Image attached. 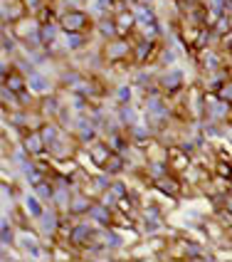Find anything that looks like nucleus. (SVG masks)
<instances>
[{
	"label": "nucleus",
	"mask_w": 232,
	"mask_h": 262,
	"mask_svg": "<svg viewBox=\"0 0 232 262\" xmlns=\"http://www.w3.org/2000/svg\"><path fill=\"white\" fill-rule=\"evenodd\" d=\"M175 59H178L175 47H166V50H160V64H168V67H173Z\"/></svg>",
	"instance_id": "nucleus-24"
},
{
	"label": "nucleus",
	"mask_w": 232,
	"mask_h": 262,
	"mask_svg": "<svg viewBox=\"0 0 232 262\" xmlns=\"http://www.w3.org/2000/svg\"><path fill=\"white\" fill-rule=\"evenodd\" d=\"M94 205L91 195L84 190H74L72 198H69V208H67V215H89V208Z\"/></svg>",
	"instance_id": "nucleus-7"
},
{
	"label": "nucleus",
	"mask_w": 232,
	"mask_h": 262,
	"mask_svg": "<svg viewBox=\"0 0 232 262\" xmlns=\"http://www.w3.org/2000/svg\"><path fill=\"white\" fill-rule=\"evenodd\" d=\"M62 42L67 52H82L89 45V32H64L62 30Z\"/></svg>",
	"instance_id": "nucleus-12"
},
{
	"label": "nucleus",
	"mask_w": 232,
	"mask_h": 262,
	"mask_svg": "<svg viewBox=\"0 0 232 262\" xmlns=\"http://www.w3.org/2000/svg\"><path fill=\"white\" fill-rule=\"evenodd\" d=\"M168 161H148L146 163V173L151 176V181H158L163 176H168Z\"/></svg>",
	"instance_id": "nucleus-21"
},
{
	"label": "nucleus",
	"mask_w": 232,
	"mask_h": 262,
	"mask_svg": "<svg viewBox=\"0 0 232 262\" xmlns=\"http://www.w3.org/2000/svg\"><path fill=\"white\" fill-rule=\"evenodd\" d=\"M89 220L97 223L99 228H109L114 223V208L104 205L102 201H94V205L89 208Z\"/></svg>",
	"instance_id": "nucleus-8"
},
{
	"label": "nucleus",
	"mask_w": 232,
	"mask_h": 262,
	"mask_svg": "<svg viewBox=\"0 0 232 262\" xmlns=\"http://www.w3.org/2000/svg\"><path fill=\"white\" fill-rule=\"evenodd\" d=\"M153 52H156V40L153 37H138L136 45H133V59L138 62V64H144L148 59L153 57Z\"/></svg>",
	"instance_id": "nucleus-10"
},
{
	"label": "nucleus",
	"mask_w": 232,
	"mask_h": 262,
	"mask_svg": "<svg viewBox=\"0 0 232 262\" xmlns=\"http://www.w3.org/2000/svg\"><path fill=\"white\" fill-rule=\"evenodd\" d=\"M124 168H126V156H124V154H119V151H114V154L109 156V161L104 163L102 171H106V173H111V176H119Z\"/></svg>",
	"instance_id": "nucleus-19"
},
{
	"label": "nucleus",
	"mask_w": 232,
	"mask_h": 262,
	"mask_svg": "<svg viewBox=\"0 0 232 262\" xmlns=\"http://www.w3.org/2000/svg\"><path fill=\"white\" fill-rule=\"evenodd\" d=\"M94 30L99 32V37L104 40H111V37H119L121 30H119V23H116V15L114 13H106V15H99L97 17V25Z\"/></svg>",
	"instance_id": "nucleus-6"
},
{
	"label": "nucleus",
	"mask_w": 232,
	"mask_h": 262,
	"mask_svg": "<svg viewBox=\"0 0 232 262\" xmlns=\"http://www.w3.org/2000/svg\"><path fill=\"white\" fill-rule=\"evenodd\" d=\"M133 99V84H121L116 89V102L119 104H131Z\"/></svg>",
	"instance_id": "nucleus-23"
},
{
	"label": "nucleus",
	"mask_w": 232,
	"mask_h": 262,
	"mask_svg": "<svg viewBox=\"0 0 232 262\" xmlns=\"http://www.w3.org/2000/svg\"><path fill=\"white\" fill-rule=\"evenodd\" d=\"M3 3H8V0H3Z\"/></svg>",
	"instance_id": "nucleus-33"
},
{
	"label": "nucleus",
	"mask_w": 232,
	"mask_h": 262,
	"mask_svg": "<svg viewBox=\"0 0 232 262\" xmlns=\"http://www.w3.org/2000/svg\"><path fill=\"white\" fill-rule=\"evenodd\" d=\"M28 89L35 94V97H44V94L52 92V79H50L47 74L32 70V72L28 74Z\"/></svg>",
	"instance_id": "nucleus-9"
},
{
	"label": "nucleus",
	"mask_w": 232,
	"mask_h": 262,
	"mask_svg": "<svg viewBox=\"0 0 232 262\" xmlns=\"http://www.w3.org/2000/svg\"><path fill=\"white\" fill-rule=\"evenodd\" d=\"M69 243L77 245V248H87L91 240H99V230H97V223H84V220H79V223H72L69 225Z\"/></svg>",
	"instance_id": "nucleus-3"
},
{
	"label": "nucleus",
	"mask_w": 232,
	"mask_h": 262,
	"mask_svg": "<svg viewBox=\"0 0 232 262\" xmlns=\"http://www.w3.org/2000/svg\"><path fill=\"white\" fill-rule=\"evenodd\" d=\"M227 129H230V131H232V119H230V121H227Z\"/></svg>",
	"instance_id": "nucleus-31"
},
{
	"label": "nucleus",
	"mask_w": 232,
	"mask_h": 262,
	"mask_svg": "<svg viewBox=\"0 0 232 262\" xmlns=\"http://www.w3.org/2000/svg\"><path fill=\"white\" fill-rule=\"evenodd\" d=\"M57 20L64 32H89L97 25V20H91L89 13H84L82 8H67V10L59 13Z\"/></svg>",
	"instance_id": "nucleus-1"
},
{
	"label": "nucleus",
	"mask_w": 232,
	"mask_h": 262,
	"mask_svg": "<svg viewBox=\"0 0 232 262\" xmlns=\"http://www.w3.org/2000/svg\"><path fill=\"white\" fill-rule=\"evenodd\" d=\"M57 5H62V10H67V8H79L82 0H57Z\"/></svg>",
	"instance_id": "nucleus-28"
},
{
	"label": "nucleus",
	"mask_w": 232,
	"mask_h": 262,
	"mask_svg": "<svg viewBox=\"0 0 232 262\" xmlns=\"http://www.w3.org/2000/svg\"><path fill=\"white\" fill-rule=\"evenodd\" d=\"M102 57L106 59V62H121V59H129V57H133V45H131L124 35L111 37V40H104Z\"/></svg>",
	"instance_id": "nucleus-2"
},
{
	"label": "nucleus",
	"mask_w": 232,
	"mask_h": 262,
	"mask_svg": "<svg viewBox=\"0 0 232 262\" xmlns=\"http://www.w3.org/2000/svg\"><path fill=\"white\" fill-rule=\"evenodd\" d=\"M153 183H156V188H158L163 195H171V198L180 195V181H175L173 176H163V178L153 181Z\"/></svg>",
	"instance_id": "nucleus-18"
},
{
	"label": "nucleus",
	"mask_w": 232,
	"mask_h": 262,
	"mask_svg": "<svg viewBox=\"0 0 232 262\" xmlns=\"http://www.w3.org/2000/svg\"><path fill=\"white\" fill-rule=\"evenodd\" d=\"M62 210H57L55 205L50 208V210H44L42 215L37 218V223H40V230L37 233L40 235H59V228H62V218L64 215H59Z\"/></svg>",
	"instance_id": "nucleus-5"
},
{
	"label": "nucleus",
	"mask_w": 232,
	"mask_h": 262,
	"mask_svg": "<svg viewBox=\"0 0 232 262\" xmlns=\"http://www.w3.org/2000/svg\"><path fill=\"white\" fill-rule=\"evenodd\" d=\"M0 225H3V248H8V245L15 243V230H13V225H10V220H8V215H3Z\"/></svg>",
	"instance_id": "nucleus-22"
},
{
	"label": "nucleus",
	"mask_w": 232,
	"mask_h": 262,
	"mask_svg": "<svg viewBox=\"0 0 232 262\" xmlns=\"http://www.w3.org/2000/svg\"><path fill=\"white\" fill-rule=\"evenodd\" d=\"M109 190L114 193V195H116V198H119V201L129 195V186H126L124 181H111V186H109Z\"/></svg>",
	"instance_id": "nucleus-25"
},
{
	"label": "nucleus",
	"mask_w": 232,
	"mask_h": 262,
	"mask_svg": "<svg viewBox=\"0 0 232 262\" xmlns=\"http://www.w3.org/2000/svg\"><path fill=\"white\" fill-rule=\"evenodd\" d=\"M111 154H114V148H111L109 141H94V144H89V156H91V163L97 168H104V163L109 161Z\"/></svg>",
	"instance_id": "nucleus-11"
},
{
	"label": "nucleus",
	"mask_w": 232,
	"mask_h": 262,
	"mask_svg": "<svg viewBox=\"0 0 232 262\" xmlns=\"http://www.w3.org/2000/svg\"><path fill=\"white\" fill-rule=\"evenodd\" d=\"M141 3H151V5H156V3H158V0H141Z\"/></svg>",
	"instance_id": "nucleus-29"
},
{
	"label": "nucleus",
	"mask_w": 232,
	"mask_h": 262,
	"mask_svg": "<svg viewBox=\"0 0 232 262\" xmlns=\"http://www.w3.org/2000/svg\"><path fill=\"white\" fill-rule=\"evenodd\" d=\"M144 218L146 220H163V210H160L158 205H146L144 208Z\"/></svg>",
	"instance_id": "nucleus-27"
},
{
	"label": "nucleus",
	"mask_w": 232,
	"mask_h": 262,
	"mask_svg": "<svg viewBox=\"0 0 232 262\" xmlns=\"http://www.w3.org/2000/svg\"><path fill=\"white\" fill-rule=\"evenodd\" d=\"M99 240L104 243V248H106V250L124 248V235L116 233V230H102V233H99Z\"/></svg>",
	"instance_id": "nucleus-20"
},
{
	"label": "nucleus",
	"mask_w": 232,
	"mask_h": 262,
	"mask_svg": "<svg viewBox=\"0 0 232 262\" xmlns=\"http://www.w3.org/2000/svg\"><path fill=\"white\" fill-rule=\"evenodd\" d=\"M227 190H230V198H232V181H230V183H227Z\"/></svg>",
	"instance_id": "nucleus-30"
},
{
	"label": "nucleus",
	"mask_w": 232,
	"mask_h": 262,
	"mask_svg": "<svg viewBox=\"0 0 232 262\" xmlns=\"http://www.w3.org/2000/svg\"><path fill=\"white\" fill-rule=\"evenodd\" d=\"M215 94H218L220 99H225V102L232 104V77H230V79H225V82L220 84V89L215 92Z\"/></svg>",
	"instance_id": "nucleus-26"
},
{
	"label": "nucleus",
	"mask_w": 232,
	"mask_h": 262,
	"mask_svg": "<svg viewBox=\"0 0 232 262\" xmlns=\"http://www.w3.org/2000/svg\"><path fill=\"white\" fill-rule=\"evenodd\" d=\"M44 3H57V0H44Z\"/></svg>",
	"instance_id": "nucleus-32"
},
{
	"label": "nucleus",
	"mask_w": 232,
	"mask_h": 262,
	"mask_svg": "<svg viewBox=\"0 0 232 262\" xmlns=\"http://www.w3.org/2000/svg\"><path fill=\"white\" fill-rule=\"evenodd\" d=\"M62 102H59V97H55V94H44V97H40V114L42 117H50V119H57L59 114H62Z\"/></svg>",
	"instance_id": "nucleus-15"
},
{
	"label": "nucleus",
	"mask_w": 232,
	"mask_h": 262,
	"mask_svg": "<svg viewBox=\"0 0 232 262\" xmlns=\"http://www.w3.org/2000/svg\"><path fill=\"white\" fill-rule=\"evenodd\" d=\"M156 84L160 87L163 94H175V92H180L183 84H185V74H183V70H178V67H171V70H166V72L156 79Z\"/></svg>",
	"instance_id": "nucleus-4"
},
{
	"label": "nucleus",
	"mask_w": 232,
	"mask_h": 262,
	"mask_svg": "<svg viewBox=\"0 0 232 262\" xmlns=\"http://www.w3.org/2000/svg\"><path fill=\"white\" fill-rule=\"evenodd\" d=\"M22 146L28 148V154L32 156V159H40L42 154H47V148H44V141H42V134H40V129L25 134V136H22Z\"/></svg>",
	"instance_id": "nucleus-13"
},
{
	"label": "nucleus",
	"mask_w": 232,
	"mask_h": 262,
	"mask_svg": "<svg viewBox=\"0 0 232 262\" xmlns=\"http://www.w3.org/2000/svg\"><path fill=\"white\" fill-rule=\"evenodd\" d=\"M200 67H203L205 72H218L220 67H222V59H220V55L215 52V50H207V47H203V52H200Z\"/></svg>",
	"instance_id": "nucleus-17"
},
{
	"label": "nucleus",
	"mask_w": 232,
	"mask_h": 262,
	"mask_svg": "<svg viewBox=\"0 0 232 262\" xmlns=\"http://www.w3.org/2000/svg\"><path fill=\"white\" fill-rule=\"evenodd\" d=\"M116 119L124 129H131L133 124H138V112L133 109V104H119V112H116Z\"/></svg>",
	"instance_id": "nucleus-16"
},
{
	"label": "nucleus",
	"mask_w": 232,
	"mask_h": 262,
	"mask_svg": "<svg viewBox=\"0 0 232 262\" xmlns=\"http://www.w3.org/2000/svg\"><path fill=\"white\" fill-rule=\"evenodd\" d=\"M22 208H25V215L28 218L37 220L44 213V201L37 193H28V195H22Z\"/></svg>",
	"instance_id": "nucleus-14"
}]
</instances>
